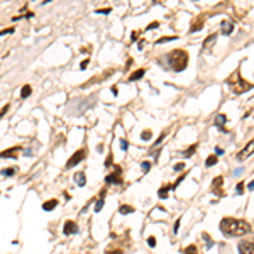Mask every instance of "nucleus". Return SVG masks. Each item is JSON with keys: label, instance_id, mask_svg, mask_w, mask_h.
I'll return each mask as SVG.
<instances>
[{"label": "nucleus", "instance_id": "nucleus-1", "mask_svg": "<svg viewBox=\"0 0 254 254\" xmlns=\"http://www.w3.org/2000/svg\"><path fill=\"white\" fill-rule=\"evenodd\" d=\"M220 230L224 232V235L237 237V235H244V234L251 232V225H249L246 220L225 217V218H222V222H220Z\"/></svg>", "mask_w": 254, "mask_h": 254}, {"label": "nucleus", "instance_id": "nucleus-2", "mask_svg": "<svg viewBox=\"0 0 254 254\" xmlns=\"http://www.w3.org/2000/svg\"><path fill=\"white\" fill-rule=\"evenodd\" d=\"M168 63L175 71H183L188 66V53L183 49H173L168 53Z\"/></svg>", "mask_w": 254, "mask_h": 254}, {"label": "nucleus", "instance_id": "nucleus-3", "mask_svg": "<svg viewBox=\"0 0 254 254\" xmlns=\"http://www.w3.org/2000/svg\"><path fill=\"white\" fill-rule=\"evenodd\" d=\"M229 85H230V88H232L234 93H237V95L246 93V92H249V90L253 88V83H249V81H246L244 78H241L237 71L229 78Z\"/></svg>", "mask_w": 254, "mask_h": 254}, {"label": "nucleus", "instance_id": "nucleus-4", "mask_svg": "<svg viewBox=\"0 0 254 254\" xmlns=\"http://www.w3.org/2000/svg\"><path fill=\"white\" fill-rule=\"evenodd\" d=\"M85 158H87V151H85V149L75 151V153H73V156L66 161V170H71V168H75V166H76L78 163H81Z\"/></svg>", "mask_w": 254, "mask_h": 254}, {"label": "nucleus", "instance_id": "nucleus-5", "mask_svg": "<svg viewBox=\"0 0 254 254\" xmlns=\"http://www.w3.org/2000/svg\"><path fill=\"white\" fill-rule=\"evenodd\" d=\"M120 173H122V170H120V166H117V168H115V173H110V175L105 176V183H107V185H120V183H122Z\"/></svg>", "mask_w": 254, "mask_h": 254}, {"label": "nucleus", "instance_id": "nucleus-6", "mask_svg": "<svg viewBox=\"0 0 254 254\" xmlns=\"http://www.w3.org/2000/svg\"><path fill=\"white\" fill-rule=\"evenodd\" d=\"M254 153V141H249L247 144H246V147H244L241 153L237 154V159H241V161H244L246 158H249V156Z\"/></svg>", "mask_w": 254, "mask_h": 254}, {"label": "nucleus", "instance_id": "nucleus-7", "mask_svg": "<svg viewBox=\"0 0 254 254\" xmlns=\"http://www.w3.org/2000/svg\"><path fill=\"white\" fill-rule=\"evenodd\" d=\"M63 232H64V235H71V234L78 232L76 222H75V220H66L64 225H63Z\"/></svg>", "mask_w": 254, "mask_h": 254}, {"label": "nucleus", "instance_id": "nucleus-8", "mask_svg": "<svg viewBox=\"0 0 254 254\" xmlns=\"http://www.w3.org/2000/svg\"><path fill=\"white\" fill-rule=\"evenodd\" d=\"M22 147L21 146H14V147H10V149H5L0 153V158H12V159H16L17 158V151H21Z\"/></svg>", "mask_w": 254, "mask_h": 254}, {"label": "nucleus", "instance_id": "nucleus-9", "mask_svg": "<svg viewBox=\"0 0 254 254\" xmlns=\"http://www.w3.org/2000/svg\"><path fill=\"white\" fill-rule=\"evenodd\" d=\"M241 254H254V242H241L239 244Z\"/></svg>", "mask_w": 254, "mask_h": 254}, {"label": "nucleus", "instance_id": "nucleus-10", "mask_svg": "<svg viewBox=\"0 0 254 254\" xmlns=\"http://www.w3.org/2000/svg\"><path fill=\"white\" fill-rule=\"evenodd\" d=\"M222 183H224V178H222V176H217V178L212 181V188H213V192L217 193V195H222V190H220Z\"/></svg>", "mask_w": 254, "mask_h": 254}, {"label": "nucleus", "instance_id": "nucleus-11", "mask_svg": "<svg viewBox=\"0 0 254 254\" xmlns=\"http://www.w3.org/2000/svg\"><path fill=\"white\" fill-rule=\"evenodd\" d=\"M227 122V115H224V114H218L217 117H215V125H217L220 130H225V127H224V124Z\"/></svg>", "mask_w": 254, "mask_h": 254}, {"label": "nucleus", "instance_id": "nucleus-12", "mask_svg": "<svg viewBox=\"0 0 254 254\" xmlns=\"http://www.w3.org/2000/svg\"><path fill=\"white\" fill-rule=\"evenodd\" d=\"M215 41H217V34H210V36H208L207 39H205V41H203L202 49H203V51H207V49H208L210 46H212V44H213Z\"/></svg>", "mask_w": 254, "mask_h": 254}, {"label": "nucleus", "instance_id": "nucleus-13", "mask_svg": "<svg viewBox=\"0 0 254 254\" xmlns=\"http://www.w3.org/2000/svg\"><path fill=\"white\" fill-rule=\"evenodd\" d=\"M58 205V200L56 198H53V200H47V202L42 203V210H46V212H49V210H54Z\"/></svg>", "mask_w": 254, "mask_h": 254}, {"label": "nucleus", "instance_id": "nucleus-14", "mask_svg": "<svg viewBox=\"0 0 254 254\" xmlns=\"http://www.w3.org/2000/svg\"><path fill=\"white\" fill-rule=\"evenodd\" d=\"M105 192H107V190H102V192H100V197H98V200H97V205H95V212H100V210H102V208H104V198H105Z\"/></svg>", "mask_w": 254, "mask_h": 254}, {"label": "nucleus", "instance_id": "nucleus-15", "mask_svg": "<svg viewBox=\"0 0 254 254\" xmlns=\"http://www.w3.org/2000/svg\"><path fill=\"white\" fill-rule=\"evenodd\" d=\"M75 181H76L78 187H85V185H87V180H85V173H83V171L76 173V175H75Z\"/></svg>", "mask_w": 254, "mask_h": 254}, {"label": "nucleus", "instance_id": "nucleus-16", "mask_svg": "<svg viewBox=\"0 0 254 254\" xmlns=\"http://www.w3.org/2000/svg\"><path fill=\"white\" fill-rule=\"evenodd\" d=\"M144 73H146V70H144V68H141V70L134 71V73H132V75L129 76V81H136V80H141V78L144 76Z\"/></svg>", "mask_w": 254, "mask_h": 254}, {"label": "nucleus", "instance_id": "nucleus-17", "mask_svg": "<svg viewBox=\"0 0 254 254\" xmlns=\"http://www.w3.org/2000/svg\"><path fill=\"white\" fill-rule=\"evenodd\" d=\"M32 93V87L31 85H24L21 88V98H27V97H31Z\"/></svg>", "mask_w": 254, "mask_h": 254}, {"label": "nucleus", "instance_id": "nucleus-18", "mask_svg": "<svg viewBox=\"0 0 254 254\" xmlns=\"http://www.w3.org/2000/svg\"><path fill=\"white\" fill-rule=\"evenodd\" d=\"M119 212L122 213V215H127V213H132V212H134V207H132V205H120Z\"/></svg>", "mask_w": 254, "mask_h": 254}, {"label": "nucleus", "instance_id": "nucleus-19", "mask_svg": "<svg viewBox=\"0 0 254 254\" xmlns=\"http://www.w3.org/2000/svg\"><path fill=\"white\" fill-rule=\"evenodd\" d=\"M195 151H197V144H192L190 147H188L187 151H181V154L185 156V158H190V156L195 154Z\"/></svg>", "mask_w": 254, "mask_h": 254}, {"label": "nucleus", "instance_id": "nucleus-20", "mask_svg": "<svg viewBox=\"0 0 254 254\" xmlns=\"http://www.w3.org/2000/svg\"><path fill=\"white\" fill-rule=\"evenodd\" d=\"M222 32L224 34H230V32H232V22H229V21H224L222 22Z\"/></svg>", "mask_w": 254, "mask_h": 254}, {"label": "nucleus", "instance_id": "nucleus-21", "mask_svg": "<svg viewBox=\"0 0 254 254\" xmlns=\"http://www.w3.org/2000/svg\"><path fill=\"white\" fill-rule=\"evenodd\" d=\"M213 164H217V156L215 154H210L207 158V161H205V166H208V168H210V166H213Z\"/></svg>", "mask_w": 254, "mask_h": 254}, {"label": "nucleus", "instance_id": "nucleus-22", "mask_svg": "<svg viewBox=\"0 0 254 254\" xmlns=\"http://www.w3.org/2000/svg\"><path fill=\"white\" fill-rule=\"evenodd\" d=\"M171 188V185H164V187L161 188L159 192H158V195H159V198H166L168 197V190Z\"/></svg>", "mask_w": 254, "mask_h": 254}, {"label": "nucleus", "instance_id": "nucleus-23", "mask_svg": "<svg viewBox=\"0 0 254 254\" xmlns=\"http://www.w3.org/2000/svg\"><path fill=\"white\" fill-rule=\"evenodd\" d=\"M0 173H2L4 176H14V175H16V168H4Z\"/></svg>", "mask_w": 254, "mask_h": 254}, {"label": "nucleus", "instance_id": "nucleus-24", "mask_svg": "<svg viewBox=\"0 0 254 254\" xmlns=\"http://www.w3.org/2000/svg\"><path fill=\"white\" fill-rule=\"evenodd\" d=\"M185 254H198V249H197V246H188L187 249H185Z\"/></svg>", "mask_w": 254, "mask_h": 254}, {"label": "nucleus", "instance_id": "nucleus-25", "mask_svg": "<svg viewBox=\"0 0 254 254\" xmlns=\"http://www.w3.org/2000/svg\"><path fill=\"white\" fill-rule=\"evenodd\" d=\"M141 170H142L144 173H147L151 170V163L149 161H142V163H141Z\"/></svg>", "mask_w": 254, "mask_h": 254}, {"label": "nucleus", "instance_id": "nucleus-26", "mask_svg": "<svg viewBox=\"0 0 254 254\" xmlns=\"http://www.w3.org/2000/svg\"><path fill=\"white\" fill-rule=\"evenodd\" d=\"M173 39H176V36H166V37H159V39H158V41H156V42H158V44H159V42H161V44H163V42L173 41Z\"/></svg>", "mask_w": 254, "mask_h": 254}, {"label": "nucleus", "instance_id": "nucleus-27", "mask_svg": "<svg viewBox=\"0 0 254 254\" xmlns=\"http://www.w3.org/2000/svg\"><path fill=\"white\" fill-rule=\"evenodd\" d=\"M203 239L207 241V249H210L213 246V242H212V239H210V235H208L207 232H203Z\"/></svg>", "mask_w": 254, "mask_h": 254}, {"label": "nucleus", "instance_id": "nucleus-28", "mask_svg": "<svg viewBox=\"0 0 254 254\" xmlns=\"http://www.w3.org/2000/svg\"><path fill=\"white\" fill-rule=\"evenodd\" d=\"M203 26V22L202 21H197V22H195V24H193V26H192V29H190V32H195V31H198V29H200V27H202Z\"/></svg>", "mask_w": 254, "mask_h": 254}, {"label": "nucleus", "instance_id": "nucleus-29", "mask_svg": "<svg viewBox=\"0 0 254 254\" xmlns=\"http://www.w3.org/2000/svg\"><path fill=\"white\" fill-rule=\"evenodd\" d=\"M141 139H142V141H149V139H151V130H149V129L144 130V132L141 134Z\"/></svg>", "mask_w": 254, "mask_h": 254}, {"label": "nucleus", "instance_id": "nucleus-30", "mask_svg": "<svg viewBox=\"0 0 254 254\" xmlns=\"http://www.w3.org/2000/svg\"><path fill=\"white\" fill-rule=\"evenodd\" d=\"M14 31H16L14 27H5L4 31H0V36H7V34H12Z\"/></svg>", "mask_w": 254, "mask_h": 254}, {"label": "nucleus", "instance_id": "nucleus-31", "mask_svg": "<svg viewBox=\"0 0 254 254\" xmlns=\"http://www.w3.org/2000/svg\"><path fill=\"white\" fill-rule=\"evenodd\" d=\"M9 110H10V105H9V104L4 105V107H2V110H0V119H2V117H4V115H5L7 112H9Z\"/></svg>", "mask_w": 254, "mask_h": 254}, {"label": "nucleus", "instance_id": "nucleus-32", "mask_svg": "<svg viewBox=\"0 0 254 254\" xmlns=\"http://www.w3.org/2000/svg\"><path fill=\"white\" fill-rule=\"evenodd\" d=\"M156 27H159V22H151V24H149V26H147V27H146V31H153V29H156Z\"/></svg>", "mask_w": 254, "mask_h": 254}, {"label": "nucleus", "instance_id": "nucleus-33", "mask_svg": "<svg viewBox=\"0 0 254 254\" xmlns=\"http://www.w3.org/2000/svg\"><path fill=\"white\" fill-rule=\"evenodd\" d=\"M120 147H122V151H127V147H129V142L125 139H120Z\"/></svg>", "mask_w": 254, "mask_h": 254}, {"label": "nucleus", "instance_id": "nucleus-34", "mask_svg": "<svg viewBox=\"0 0 254 254\" xmlns=\"http://www.w3.org/2000/svg\"><path fill=\"white\" fill-rule=\"evenodd\" d=\"M147 244H149V247H154L156 246V237H153V235L147 237Z\"/></svg>", "mask_w": 254, "mask_h": 254}, {"label": "nucleus", "instance_id": "nucleus-35", "mask_svg": "<svg viewBox=\"0 0 254 254\" xmlns=\"http://www.w3.org/2000/svg\"><path fill=\"white\" fill-rule=\"evenodd\" d=\"M185 170V163H178V164H175V171H183Z\"/></svg>", "mask_w": 254, "mask_h": 254}, {"label": "nucleus", "instance_id": "nucleus-36", "mask_svg": "<svg viewBox=\"0 0 254 254\" xmlns=\"http://www.w3.org/2000/svg\"><path fill=\"white\" fill-rule=\"evenodd\" d=\"M112 9H97V14H110Z\"/></svg>", "mask_w": 254, "mask_h": 254}, {"label": "nucleus", "instance_id": "nucleus-37", "mask_svg": "<svg viewBox=\"0 0 254 254\" xmlns=\"http://www.w3.org/2000/svg\"><path fill=\"white\" fill-rule=\"evenodd\" d=\"M164 137H166V132H163V134L159 136V139L154 142V147H156V146H159V142H163V139H164Z\"/></svg>", "mask_w": 254, "mask_h": 254}, {"label": "nucleus", "instance_id": "nucleus-38", "mask_svg": "<svg viewBox=\"0 0 254 254\" xmlns=\"http://www.w3.org/2000/svg\"><path fill=\"white\" fill-rule=\"evenodd\" d=\"M235 190H237V193H242L244 192V183H237V187H235Z\"/></svg>", "mask_w": 254, "mask_h": 254}, {"label": "nucleus", "instance_id": "nucleus-39", "mask_svg": "<svg viewBox=\"0 0 254 254\" xmlns=\"http://www.w3.org/2000/svg\"><path fill=\"white\" fill-rule=\"evenodd\" d=\"M88 63H90V59H88V58H87V59H83V61H81V64H80V68H81V70H85V68L88 66Z\"/></svg>", "mask_w": 254, "mask_h": 254}, {"label": "nucleus", "instance_id": "nucleus-40", "mask_svg": "<svg viewBox=\"0 0 254 254\" xmlns=\"http://www.w3.org/2000/svg\"><path fill=\"white\" fill-rule=\"evenodd\" d=\"M105 254H122V251H120V249H110V251H107Z\"/></svg>", "mask_w": 254, "mask_h": 254}, {"label": "nucleus", "instance_id": "nucleus-41", "mask_svg": "<svg viewBox=\"0 0 254 254\" xmlns=\"http://www.w3.org/2000/svg\"><path fill=\"white\" fill-rule=\"evenodd\" d=\"M222 154H224L222 147H215V156H222Z\"/></svg>", "mask_w": 254, "mask_h": 254}, {"label": "nucleus", "instance_id": "nucleus-42", "mask_svg": "<svg viewBox=\"0 0 254 254\" xmlns=\"http://www.w3.org/2000/svg\"><path fill=\"white\" fill-rule=\"evenodd\" d=\"M178 229H180V218H178L176 222H175V230H173V234H176V232H178Z\"/></svg>", "mask_w": 254, "mask_h": 254}, {"label": "nucleus", "instance_id": "nucleus-43", "mask_svg": "<svg viewBox=\"0 0 254 254\" xmlns=\"http://www.w3.org/2000/svg\"><path fill=\"white\" fill-rule=\"evenodd\" d=\"M105 166H112V154H109V158L105 161Z\"/></svg>", "mask_w": 254, "mask_h": 254}, {"label": "nucleus", "instance_id": "nucleus-44", "mask_svg": "<svg viewBox=\"0 0 254 254\" xmlns=\"http://www.w3.org/2000/svg\"><path fill=\"white\" fill-rule=\"evenodd\" d=\"M130 39H132V41H136V39H137V32H132V34H130Z\"/></svg>", "mask_w": 254, "mask_h": 254}, {"label": "nucleus", "instance_id": "nucleus-45", "mask_svg": "<svg viewBox=\"0 0 254 254\" xmlns=\"http://www.w3.org/2000/svg\"><path fill=\"white\" fill-rule=\"evenodd\" d=\"M144 42H146V41H139V44H137V47H139V49H142V47H144Z\"/></svg>", "mask_w": 254, "mask_h": 254}, {"label": "nucleus", "instance_id": "nucleus-46", "mask_svg": "<svg viewBox=\"0 0 254 254\" xmlns=\"http://www.w3.org/2000/svg\"><path fill=\"white\" fill-rule=\"evenodd\" d=\"M247 188H249V190H254V180H253V181H251V183L247 185Z\"/></svg>", "mask_w": 254, "mask_h": 254}, {"label": "nucleus", "instance_id": "nucleus-47", "mask_svg": "<svg viewBox=\"0 0 254 254\" xmlns=\"http://www.w3.org/2000/svg\"><path fill=\"white\" fill-rule=\"evenodd\" d=\"M26 156H32V151L31 149H26Z\"/></svg>", "mask_w": 254, "mask_h": 254}]
</instances>
